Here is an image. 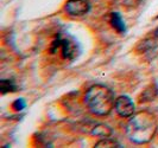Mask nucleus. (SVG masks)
<instances>
[{"label": "nucleus", "instance_id": "20e7f679", "mask_svg": "<svg viewBox=\"0 0 158 148\" xmlns=\"http://www.w3.org/2000/svg\"><path fill=\"white\" fill-rule=\"evenodd\" d=\"M115 111L121 117H131L135 114V103L127 96H120L115 100Z\"/></svg>", "mask_w": 158, "mask_h": 148}, {"label": "nucleus", "instance_id": "423d86ee", "mask_svg": "<svg viewBox=\"0 0 158 148\" xmlns=\"http://www.w3.org/2000/svg\"><path fill=\"white\" fill-rule=\"evenodd\" d=\"M89 133L99 138H108L112 135L113 130L110 126L105 123H93V126L89 128Z\"/></svg>", "mask_w": 158, "mask_h": 148}, {"label": "nucleus", "instance_id": "9d476101", "mask_svg": "<svg viewBox=\"0 0 158 148\" xmlns=\"http://www.w3.org/2000/svg\"><path fill=\"white\" fill-rule=\"evenodd\" d=\"M25 106H26V104H25V102H24L22 98H20V100H17V101L13 103V108H15L16 110L24 109V108H25Z\"/></svg>", "mask_w": 158, "mask_h": 148}, {"label": "nucleus", "instance_id": "39448f33", "mask_svg": "<svg viewBox=\"0 0 158 148\" xmlns=\"http://www.w3.org/2000/svg\"><path fill=\"white\" fill-rule=\"evenodd\" d=\"M58 47H61L64 58L73 59L76 55V46L69 39H58Z\"/></svg>", "mask_w": 158, "mask_h": 148}, {"label": "nucleus", "instance_id": "f03ea898", "mask_svg": "<svg viewBox=\"0 0 158 148\" xmlns=\"http://www.w3.org/2000/svg\"><path fill=\"white\" fill-rule=\"evenodd\" d=\"M85 102L89 110L98 116H106L115 108L114 94L102 84L92 86L86 93Z\"/></svg>", "mask_w": 158, "mask_h": 148}, {"label": "nucleus", "instance_id": "6e6552de", "mask_svg": "<svg viewBox=\"0 0 158 148\" xmlns=\"http://www.w3.org/2000/svg\"><path fill=\"white\" fill-rule=\"evenodd\" d=\"M95 147H120V143H118L114 139L108 136V138H103L102 140L96 142Z\"/></svg>", "mask_w": 158, "mask_h": 148}, {"label": "nucleus", "instance_id": "1a4fd4ad", "mask_svg": "<svg viewBox=\"0 0 158 148\" xmlns=\"http://www.w3.org/2000/svg\"><path fill=\"white\" fill-rule=\"evenodd\" d=\"M10 91H16V86L10 79H2L1 81V93L6 94Z\"/></svg>", "mask_w": 158, "mask_h": 148}, {"label": "nucleus", "instance_id": "0eeeda50", "mask_svg": "<svg viewBox=\"0 0 158 148\" xmlns=\"http://www.w3.org/2000/svg\"><path fill=\"white\" fill-rule=\"evenodd\" d=\"M111 24L112 26L119 32V33H124L125 32V23L123 20L121 16L119 13H112L111 14Z\"/></svg>", "mask_w": 158, "mask_h": 148}, {"label": "nucleus", "instance_id": "7ed1b4c3", "mask_svg": "<svg viewBox=\"0 0 158 148\" xmlns=\"http://www.w3.org/2000/svg\"><path fill=\"white\" fill-rule=\"evenodd\" d=\"M89 10H90V4L88 0H68L65 2V11L69 16H86Z\"/></svg>", "mask_w": 158, "mask_h": 148}, {"label": "nucleus", "instance_id": "9b49d317", "mask_svg": "<svg viewBox=\"0 0 158 148\" xmlns=\"http://www.w3.org/2000/svg\"><path fill=\"white\" fill-rule=\"evenodd\" d=\"M155 36H156V37H158V27L155 30Z\"/></svg>", "mask_w": 158, "mask_h": 148}, {"label": "nucleus", "instance_id": "f257e3e1", "mask_svg": "<svg viewBox=\"0 0 158 148\" xmlns=\"http://www.w3.org/2000/svg\"><path fill=\"white\" fill-rule=\"evenodd\" d=\"M157 128L155 115L148 110H142L133 114L130 118L126 126L127 138L135 143H148L153 139Z\"/></svg>", "mask_w": 158, "mask_h": 148}]
</instances>
